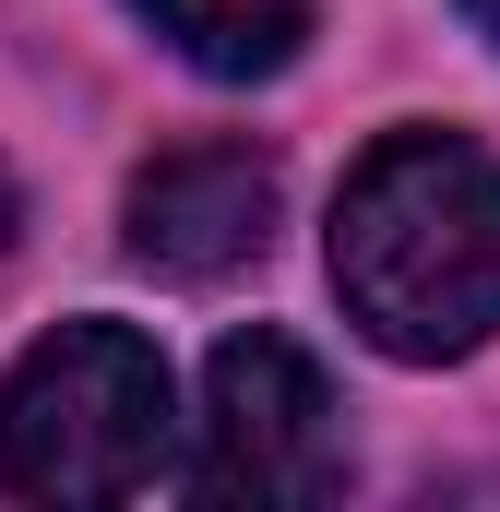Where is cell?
Here are the masks:
<instances>
[{
	"label": "cell",
	"mask_w": 500,
	"mask_h": 512,
	"mask_svg": "<svg viewBox=\"0 0 500 512\" xmlns=\"http://www.w3.org/2000/svg\"><path fill=\"white\" fill-rule=\"evenodd\" d=\"M334 286L381 358H477L500 334V155L465 131H393L334 203Z\"/></svg>",
	"instance_id": "cell-1"
},
{
	"label": "cell",
	"mask_w": 500,
	"mask_h": 512,
	"mask_svg": "<svg viewBox=\"0 0 500 512\" xmlns=\"http://www.w3.org/2000/svg\"><path fill=\"white\" fill-rule=\"evenodd\" d=\"M167 441H179L167 358L131 322H60L0 382V489L12 501H60V512L131 501L167 477Z\"/></svg>",
	"instance_id": "cell-2"
},
{
	"label": "cell",
	"mask_w": 500,
	"mask_h": 512,
	"mask_svg": "<svg viewBox=\"0 0 500 512\" xmlns=\"http://www.w3.org/2000/svg\"><path fill=\"white\" fill-rule=\"evenodd\" d=\"M346 489V429L334 382L298 334H227L203 370V441H191V501H334Z\"/></svg>",
	"instance_id": "cell-3"
},
{
	"label": "cell",
	"mask_w": 500,
	"mask_h": 512,
	"mask_svg": "<svg viewBox=\"0 0 500 512\" xmlns=\"http://www.w3.org/2000/svg\"><path fill=\"white\" fill-rule=\"evenodd\" d=\"M274 155L250 143H179L131 179V262L167 286H215L274 251Z\"/></svg>",
	"instance_id": "cell-4"
},
{
	"label": "cell",
	"mask_w": 500,
	"mask_h": 512,
	"mask_svg": "<svg viewBox=\"0 0 500 512\" xmlns=\"http://www.w3.org/2000/svg\"><path fill=\"white\" fill-rule=\"evenodd\" d=\"M191 72H215V84H262V72H286L298 60V36H310V0H131Z\"/></svg>",
	"instance_id": "cell-5"
},
{
	"label": "cell",
	"mask_w": 500,
	"mask_h": 512,
	"mask_svg": "<svg viewBox=\"0 0 500 512\" xmlns=\"http://www.w3.org/2000/svg\"><path fill=\"white\" fill-rule=\"evenodd\" d=\"M12 215H24V203H12V167H0V251H12Z\"/></svg>",
	"instance_id": "cell-6"
},
{
	"label": "cell",
	"mask_w": 500,
	"mask_h": 512,
	"mask_svg": "<svg viewBox=\"0 0 500 512\" xmlns=\"http://www.w3.org/2000/svg\"><path fill=\"white\" fill-rule=\"evenodd\" d=\"M465 12H477V36H489V48H500V0H465Z\"/></svg>",
	"instance_id": "cell-7"
}]
</instances>
